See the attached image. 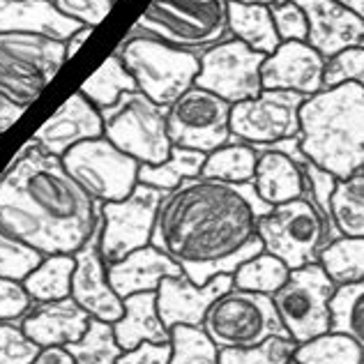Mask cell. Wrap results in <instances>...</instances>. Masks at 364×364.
<instances>
[{
    "label": "cell",
    "mask_w": 364,
    "mask_h": 364,
    "mask_svg": "<svg viewBox=\"0 0 364 364\" xmlns=\"http://www.w3.org/2000/svg\"><path fill=\"white\" fill-rule=\"evenodd\" d=\"M231 107L233 104L210 90L191 85L166 109L171 143L205 155L226 143H235L231 136Z\"/></svg>",
    "instance_id": "4fadbf2b"
},
{
    "label": "cell",
    "mask_w": 364,
    "mask_h": 364,
    "mask_svg": "<svg viewBox=\"0 0 364 364\" xmlns=\"http://www.w3.org/2000/svg\"><path fill=\"white\" fill-rule=\"evenodd\" d=\"M33 304L23 282L0 277V321H21Z\"/></svg>",
    "instance_id": "7bdbcfd3"
},
{
    "label": "cell",
    "mask_w": 364,
    "mask_h": 364,
    "mask_svg": "<svg viewBox=\"0 0 364 364\" xmlns=\"http://www.w3.org/2000/svg\"><path fill=\"white\" fill-rule=\"evenodd\" d=\"M256 231L265 252L282 258L291 270L318 263L321 249L330 242L325 219L309 194L272 205L258 219Z\"/></svg>",
    "instance_id": "52a82bcc"
},
{
    "label": "cell",
    "mask_w": 364,
    "mask_h": 364,
    "mask_svg": "<svg viewBox=\"0 0 364 364\" xmlns=\"http://www.w3.org/2000/svg\"><path fill=\"white\" fill-rule=\"evenodd\" d=\"M272 205L256 194L254 182L191 178L164 194L150 245L159 247L194 284L235 274L263 252L258 219Z\"/></svg>",
    "instance_id": "6da1fadb"
},
{
    "label": "cell",
    "mask_w": 364,
    "mask_h": 364,
    "mask_svg": "<svg viewBox=\"0 0 364 364\" xmlns=\"http://www.w3.org/2000/svg\"><path fill=\"white\" fill-rule=\"evenodd\" d=\"M325 58L309 42H282L261 65L263 90H293L314 95L323 90Z\"/></svg>",
    "instance_id": "ffe728a7"
},
{
    "label": "cell",
    "mask_w": 364,
    "mask_h": 364,
    "mask_svg": "<svg viewBox=\"0 0 364 364\" xmlns=\"http://www.w3.org/2000/svg\"><path fill=\"white\" fill-rule=\"evenodd\" d=\"M74 261L76 265L72 274L70 298L83 311H88L90 318L116 323L124 311V304L120 295L113 291L107 274V263L100 254V224L90 240L74 254Z\"/></svg>",
    "instance_id": "2e32d148"
},
{
    "label": "cell",
    "mask_w": 364,
    "mask_h": 364,
    "mask_svg": "<svg viewBox=\"0 0 364 364\" xmlns=\"http://www.w3.org/2000/svg\"><path fill=\"white\" fill-rule=\"evenodd\" d=\"M362 173H364V166H362Z\"/></svg>",
    "instance_id": "816d5d0a"
},
{
    "label": "cell",
    "mask_w": 364,
    "mask_h": 364,
    "mask_svg": "<svg viewBox=\"0 0 364 364\" xmlns=\"http://www.w3.org/2000/svg\"><path fill=\"white\" fill-rule=\"evenodd\" d=\"M265 58V53L249 49L245 42L231 37L200 53V70L194 85L228 104L254 100L263 90L261 65Z\"/></svg>",
    "instance_id": "5bb4252c"
},
{
    "label": "cell",
    "mask_w": 364,
    "mask_h": 364,
    "mask_svg": "<svg viewBox=\"0 0 364 364\" xmlns=\"http://www.w3.org/2000/svg\"><path fill=\"white\" fill-rule=\"evenodd\" d=\"M270 14H272L277 35H279L282 42H306L309 40V21H306L304 9L298 3L286 0V3L272 5Z\"/></svg>",
    "instance_id": "b9f144b4"
},
{
    "label": "cell",
    "mask_w": 364,
    "mask_h": 364,
    "mask_svg": "<svg viewBox=\"0 0 364 364\" xmlns=\"http://www.w3.org/2000/svg\"><path fill=\"white\" fill-rule=\"evenodd\" d=\"M205 157H208L205 152L173 146L168 157L164 161H159V164H141L139 182L161 191H171L180 187L182 182L198 178L200 171H203Z\"/></svg>",
    "instance_id": "4316f807"
},
{
    "label": "cell",
    "mask_w": 364,
    "mask_h": 364,
    "mask_svg": "<svg viewBox=\"0 0 364 364\" xmlns=\"http://www.w3.org/2000/svg\"><path fill=\"white\" fill-rule=\"evenodd\" d=\"M171 358V343H150L143 341L136 348L122 350V355L116 364H168Z\"/></svg>",
    "instance_id": "f6af8a7d"
},
{
    "label": "cell",
    "mask_w": 364,
    "mask_h": 364,
    "mask_svg": "<svg viewBox=\"0 0 364 364\" xmlns=\"http://www.w3.org/2000/svg\"><path fill=\"white\" fill-rule=\"evenodd\" d=\"M228 33L249 49L265 55L274 53L282 44L267 5L228 3Z\"/></svg>",
    "instance_id": "484cf974"
},
{
    "label": "cell",
    "mask_w": 364,
    "mask_h": 364,
    "mask_svg": "<svg viewBox=\"0 0 364 364\" xmlns=\"http://www.w3.org/2000/svg\"><path fill=\"white\" fill-rule=\"evenodd\" d=\"M104 139L127 152L139 164H159L168 157L171 143L166 109L141 90L124 92L113 107L102 111Z\"/></svg>",
    "instance_id": "9c48e42d"
},
{
    "label": "cell",
    "mask_w": 364,
    "mask_h": 364,
    "mask_svg": "<svg viewBox=\"0 0 364 364\" xmlns=\"http://www.w3.org/2000/svg\"><path fill=\"white\" fill-rule=\"evenodd\" d=\"M289 277H291V267L286 265L282 258L267 254L263 249L258 256L249 258L247 263L237 267L233 274V286L235 289L263 293L272 298V295L289 282Z\"/></svg>",
    "instance_id": "d6a6232c"
},
{
    "label": "cell",
    "mask_w": 364,
    "mask_h": 364,
    "mask_svg": "<svg viewBox=\"0 0 364 364\" xmlns=\"http://www.w3.org/2000/svg\"><path fill=\"white\" fill-rule=\"evenodd\" d=\"M309 21V42L325 60L346 49H364V21L339 0H293Z\"/></svg>",
    "instance_id": "d6986e66"
},
{
    "label": "cell",
    "mask_w": 364,
    "mask_h": 364,
    "mask_svg": "<svg viewBox=\"0 0 364 364\" xmlns=\"http://www.w3.org/2000/svg\"><path fill=\"white\" fill-rule=\"evenodd\" d=\"M109 282L120 298L134 293H155L161 279L182 274V267L155 245H146L120 261L107 265Z\"/></svg>",
    "instance_id": "7402d4cb"
},
{
    "label": "cell",
    "mask_w": 364,
    "mask_h": 364,
    "mask_svg": "<svg viewBox=\"0 0 364 364\" xmlns=\"http://www.w3.org/2000/svg\"><path fill=\"white\" fill-rule=\"evenodd\" d=\"M339 3H343L346 7H350L353 12H355L362 21H364V0H339Z\"/></svg>",
    "instance_id": "681fc988"
},
{
    "label": "cell",
    "mask_w": 364,
    "mask_h": 364,
    "mask_svg": "<svg viewBox=\"0 0 364 364\" xmlns=\"http://www.w3.org/2000/svg\"><path fill=\"white\" fill-rule=\"evenodd\" d=\"M124 311L113 323V332L122 350L136 348L139 343H168L171 330L161 321L157 311V291L155 293H134L122 298Z\"/></svg>",
    "instance_id": "d4e9b609"
},
{
    "label": "cell",
    "mask_w": 364,
    "mask_h": 364,
    "mask_svg": "<svg viewBox=\"0 0 364 364\" xmlns=\"http://www.w3.org/2000/svg\"><path fill=\"white\" fill-rule=\"evenodd\" d=\"M256 194L265 203L279 205L306 194V176L302 164L277 150H261L254 173Z\"/></svg>",
    "instance_id": "cb8c5ba5"
},
{
    "label": "cell",
    "mask_w": 364,
    "mask_h": 364,
    "mask_svg": "<svg viewBox=\"0 0 364 364\" xmlns=\"http://www.w3.org/2000/svg\"><path fill=\"white\" fill-rule=\"evenodd\" d=\"M81 23L65 16L53 0H0V33H26L67 42Z\"/></svg>",
    "instance_id": "603a6c76"
},
{
    "label": "cell",
    "mask_w": 364,
    "mask_h": 364,
    "mask_svg": "<svg viewBox=\"0 0 364 364\" xmlns=\"http://www.w3.org/2000/svg\"><path fill=\"white\" fill-rule=\"evenodd\" d=\"M136 81L127 72L122 58L118 53H111L107 60L100 65V70L95 72L90 79H85L81 85V92L88 97L100 111L113 107L124 92H134Z\"/></svg>",
    "instance_id": "4dcf8cb0"
},
{
    "label": "cell",
    "mask_w": 364,
    "mask_h": 364,
    "mask_svg": "<svg viewBox=\"0 0 364 364\" xmlns=\"http://www.w3.org/2000/svg\"><path fill=\"white\" fill-rule=\"evenodd\" d=\"M334 291L337 286L318 263L291 270L289 282L272 295L274 309L289 339L304 343L318 334L330 332V300Z\"/></svg>",
    "instance_id": "30bf717a"
},
{
    "label": "cell",
    "mask_w": 364,
    "mask_h": 364,
    "mask_svg": "<svg viewBox=\"0 0 364 364\" xmlns=\"http://www.w3.org/2000/svg\"><path fill=\"white\" fill-rule=\"evenodd\" d=\"M113 53L122 58L136 81V88L164 109L194 85L200 70L198 53L178 49L148 35H127Z\"/></svg>",
    "instance_id": "5b68a950"
},
{
    "label": "cell",
    "mask_w": 364,
    "mask_h": 364,
    "mask_svg": "<svg viewBox=\"0 0 364 364\" xmlns=\"http://www.w3.org/2000/svg\"><path fill=\"white\" fill-rule=\"evenodd\" d=\"M168 364H219V348L203 328L176 325L171 328Z\"/></svg>",
    "instance_id": "8d00e7d4"
},
{
    "label": "cell",
    "mask_w": 364,
    "mask_h": 364,
    "mask_svg": "<svg viewBox=\"0 0 364 364\" xmlns=\"http://www.w3.org/2000/svg\"><path fill=\"white\" fill-rule=\"evenodd\" d=\"M233 289V274L215 277L213 282L198 286L182 272L178 277L161 279L157 289V311L171 330L176 325H194L200 328L213 302Z\"/></svg>",
    "instance_id": "e0dca14e"
},
{
    "label": "cell",
    "mask_w": 364,
    "mask_h": 364,
    "mask_svg": "<svg viewBox=\"0 0 364 364\" xmlns=\"http://www.w3.org/2000/svg\"><path fill=\"white\" fill-rule=\"evenodd\" d=\"M228 3H245V5H279V3H286V0H228Z\"/></svg>",
    "instance_id": "f907efd6"
},
{
    "label": "cell",
    "mask_w": 364,
    "mask_h": 364,
    "mask_svg": "<svg viewBox=\"0 0 364 364\" xmlns=\"http://www.w3.org/2000/svg\"><path fill=\"white\" fill-rule=\"evenodd\" d=\"M318 265L334 286H346L364 279V237L339 235L318 254Z\"/></svg>",
    "instance_id": "f546056e"
},
{
    "label": "cell",
    "mask_w": 364,
    "mask_h": 364,
    "mask_svg": "<svg viewBox=\"0 0 364 364\" xmlns=\"http://www.w3.org/2000/svg\"><path fill=\"white\" fill-rule=\"evenodd\" d=\"M330 215L341 235L364 237V173L337 180L330 196Z\"/></svg>",
    "instance_id": "f1b7e54d"
},
{
    "label": "cell",
    "mask_w": 364,
    "mask_h": 364,
    "mask_svg": "<svg viewBox=\"0 0 364 364\" xmlns=\"http://www.w3.org/2000/svg\"><path fill=\"white\" fill-rule=\"evenodd\" d=\"M65 348L72 353L76 364H116V360L122 355L116 332H113V323L97 318H90L83 337Z\"/></svg>",
    "instance_id": "d590c367"
},
{
    "label": "cell",
    "mask_w": 364,
    "mask_h": 364,
    "mask_svg": "<svg viewBox=\"0 0 364 364\" xmlns=\"http://www.w3.org/2000/svg\"><path fill=\"white\" fill-rule=\"evenodd\" d=\"M200 328L210 334L219 350L254 348L270 337H289L270 295L235 286L213 302Z\"/></svg>",
    "instance_id": "ba28073f"
},
{
    "label": "cell",
    "mask_w": 364,
    "mask_h": 364,
    "mask_svg": "<svg viewBox=\"0 0 364 364\" xmlns=\"http://www.w3.org/2000/svg\"><path fill=\"white\" fill-rule=\"evenodd\" d=\"M306 95L293 90H261L254 100L231 107V136L252 148L300 134V107Z\"/></svg>",
    "instance_id": "9a60e30c"
},
{
    "label": "cell",
    "mask_w": 364,
    "mask_h": 364,
    "mask_svg": "<svg viewBox=\"0 0 364 364\" xmlns=\"http://www.w3.org/2000/svg\"><path fill=\"white\" fill-rule=\"evenodd\" d=\"M40 346L23 332L18 321H0V364H31Z\"/></svg>",
    "instance_id": "ab89813d"
},
{
    "label": "cell",
    "mask_w": 364,
    "mask_h": 364,
    "mask_svg": "<svg viewBox=\"0 0 364 364\" xmlns=\"http://www.w3.org/2000/svg\"><path fill=\"white\" fill-rule=\"evenodd\" d=\"M100 136H104L102 111L79 90L35 132L33 141L44 152L63 159L74 146Z\"/></svg>",
    "instance_id": "ac0fdd59"
},
{
    "label": "cell",
    "mask_w": 364,
    "mask_h": 364,
    "mask_svg": "<svg viewBox=\"0 0 364 364\" xmlns=\"http://www.w3.org/2000/svg\"><path fill=\"white\" fill-rule=\"evenodd\" d=\"M74 256H44L40 265L23 279V286L33 302H55L70 298L72 293V274H74Z\"/></svg>",
    "instance_id": "83f0119b"
},
{
    "label": "cell",
    "mask_w": 364,
    "mask_h": 364,
    "mask_svg": "<svg viewBox=\"0 0 364 364\" xmlns=\"http://www.w3.org/2000/svg\"><path fill=\"white\" fill-rule=\"evenodd\" d=\"M65 63V42L26 33H0V95L28 109Z\"/></svg>",
    "instance_id": "8992f818"
},
{
    "label": "cell",
    "mask_w": 364,
    "mask_h": 364,
    "mask_svg": "<svg viewBox=\"0 0 364 364\" xmlns=\"http://www.w3.org/2000/svg\"><path fill=\"white\" fill-rule=\"evenodd\" d=\"M300 364H364V350L341 332H325L295 348Z\"/></svg>",
    "instance_id": "836d02e7"
},
{
    "label": "cell",
    "mask_w": 364,
    "mask_h": 364,
    "mask_svg": "<svg viewBox=\"0 0 364 364\" xmlns=\"http://www.w3.org/2000/svg\"><path fill=\"white\" fill-rule=\"evenodd\" d=\"M23 107H18V104L9 102L5 95H0V132L9 129L12 124L23 116Z\"/></svg>",
    "instance_id": "7dc6e473"
},
{
    "label": "cell",
    "mask_w": 364,
    "mask_h": 364,
    "mask_svg": "<svg viewBox=\"0 0 364 364\" xmlns=\"http://www.w3.org/2000/svg\"><path fill=\"white\" fill-rule=\"evenodd\" d=\"M295 348L298 343L289 337H270L254 348L219 350V364H300Z\"/></svg>",
    "instance_id": "74e56055"
},
{
    "label": "cell",
    "mask_w": 364,
    "mask_h": 364,
    "mask_svg": "<svg viewBox=\"0 0 364 364\" xmlns=\"http://www.w3.org/2000/svg\"><path fill=\"white\" fill-rule=\"evenodd\" d=\"M116 0H53V5L60 9L65 16L74 18L76 23L95 28L104 21V16L111 12Z\"/></svg>",
    "instance_id": "ee69618b"
},
{
    "label": "cell",
    "mask_w": 364,
    "mask_h": 364,
    "mask_svg": "<svg viewBox=\"0 0 364 364\" xmlns=\"http://www.w3.org/2000/svg\"><path fill=\"white\" fill-rule=\"evenodd\" d=\"M42 258L44 256L37 254L35 249H31L0 228V277L23 282L40 265Z\"/></svg>",
    "instance_id": "f35d334b"
},
{
    "label": "cell",
    "mask_w": 364,
    "mask_h": 364,
    "mask_svg": "<svg viewBox=\"0 0 364 364\" xmlns=\"http://www.w3.org/2000/svg\"><path fill=\"white\" fill-rule=\"evenodd\" d=\"M100 205L33 139L0 173V228L40 256H74L97 231Z\"/></svg>",
    "instance_id": "7a4b0ae2"
},
{
    "label": "cell",
    "mask_w": 364,
    "mask_h": 364,
    "mask_svg": "<svg viewBox=\"0 0 364 364\" xmlns=\"http://www.w3.org/2000/svg\"><path fill=\"white\" fill-rule=\"evenodd\" d=\"M31 364H76V362L65 346H49V348H40V353H37Z\"/></svg>",
    "instance_id": "bcb514c9"
},
{
    "label": "cell",
    "mask_w": 364,
    "mask_h": 364,
    "mask_svg": "<svg viewBox=\"0 0 364 364\" xmlns=\"http://www.w3.org/2000/svg\"><path fill=\"white\" fill-rule=\"evenodd\" d=\"M63 164L100 203L127 198L139 185L141 164L104 136L74 146L63 157Z\"/></svg>",
    "instance_id": "7c38bea8"
},
{
    "label": "cell",
    "mask_w": 364,
    "mask_h": 364,
    "mask_svg": "<svg viewBox=\"0 0 364 364\" xmlns=\"http://www.w3.org/2000/svg\"><path fill=\"white\" fill-rule=\"evenodd\" d=\"M339 83H358L364 88V49H346L325 60L323 88Z\"/></svg>",
    "instance_id": "60d3db41"
},
{
    "label": "cell",
    "mask_w": 364,
    "mask_h": 364,
    "mask_svg": "<svg viewBox=\"0 0 364 364\" xmlns=\"http://www.w3.org/2000/svg\"><path fill=\"white\" fill-rule=\"evenodd\" d=\"M256 161L258 152L249 143H226L205 157L200 176L224 182H252L256 173Z\"/></svg>",
    "instance_id": "1f68e13d"
},
{
    "label": "cell",
    "mask_w": 364,
    "mask_h": 364,
    "mask_svg": "<svg viewBox=\"0 0 364 364\" xmlns=\"http://www.w3.org/2000/svg\"><path fill=\"white\" fill-rule=\"evenodd\" d=\"M302 155L337 180L364 166V88L339 83L309 95L300 107Z\"/></svg>",
    "instance_id": "3957f363"
},
{
    "label": "cell",
    "mask_w": 364,
    "mask_h": 364,
    "mask_svg": "<svg viewBox=\"0 0 364 364\" xmlns=\"http://www.w3.org/2000/svg\"><path fill=\"white\" fill-rule=\"evenodd\" d=\"M18 323L37 346L49 348L70 346L72 341L81 339L88 330L90 316L72 298H65L55 302H35Z\"/></svg>",
    "instance_id": "44dd1931"
},
{
    "label": "cell",
    "mask_w": 364,
    "mask_h": 364,
    "mask_svg": "<svg viewBox=\"0 0 364 364\" xmlns=\"http://www.w3.org/2000/svg\"><path fill=\"white\" fill-rule=\"evenodd\" d=\"M127 35H148L191 53L231 40L228 0H152Z\"/></svg>",
    "instance_id": "277c9868"
},
{
    "label": "cell",
    "mask_w": 364,
    "mask_h": 364,
    "mask_svg": "<svg viewBox=\"0 0 364 364\" xmlns=\"http://www.w3.org/2000/svg\"><path fill=\"white\" fill-rule=\"evenodd\" d=\"M164 194L166 191L139 182L127 198L100 205V254L104 263L111 265L150 245Z\"/></svg>",
    "instance_id": "8fae6325"
},
{
    "label": "cell",
    "mask_w": 364,
    "mask_h": 364,
    "mask_svg": "<svg viewBox=\"0 0 364 364\" xmlns=\"http://www.w3.org/2000/svg\"><path fill=\"white\" fill-rule=\"evenodd\" d=\"M332 332L350 337L364 350V279L355 284L337 286L332 300Z\"/></svg>",
    "instance_id": "e575fe53"
},
{
    "label": "cell",
    "mask_w": 364,
    "mask_h": 364,
    "mask_svg": "<svg viewBox=\"0 0 364 364\" xmlns=\"http://www.w3.org/2000/svg\"><path fill=\"white\" fill-rule=\"evenodd\" d=\"M92 35V28H88V26H83L81 31H76L70 40L65 42V53H67V60L72 58L74 53H79V49L85 44V40H88V37Z\"/></svg>",
    "instance_id": "c3c4849f"
}]
</instances>
